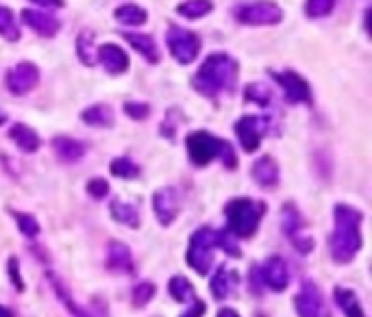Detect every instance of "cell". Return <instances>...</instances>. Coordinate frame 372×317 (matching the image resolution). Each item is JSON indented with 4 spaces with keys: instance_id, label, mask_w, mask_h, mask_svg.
<instances>
[{
    "instance_id": "1",
    "label": "cell",
    "mask_w": 372,
    "mask_h": 317,
    "mask_svg": "<svg viewBox=\"0 0 372 317\" xmlns=\"http://www.w3.org/2000/svg\"><path fill=\"white\" fill-rule=\"evenodd\" d=\"M240 63L228 52H211L192 76V87L205 98H218L233 92L238 85Z\"/></svg>"
},
{
    "instance_id": "2",
    "label": "cell",
    "mask_w": 372,
    "mask_h": 317,
    "mask_svg": "<svg viewBox=\"0 0 372 317\" xmlns=\"http://www.w3.org/2000/svg\"><path fill=\"white\" fill-rule=\"evenodd\" d=\"M335 231L329 237V250L335 263H350L362 248V211L348 204L333 209Z\"/></svg>"
},
{
    "instance_id": "3",
    "label": "cell",
    "mask_w": 372,
    "mask_h": 317,
    "mask_svg": "<svg viewBox=\"0 0 372 317\" xmlns=\"http://www.w3.org/2000/svg\"><path fill=\"white\" fill-rule=\"evenodd\" d=\"M189 161L199 168L209 165L214 158H220L226 170H238V154L233 146L222 137H216L207 131H192L185 137Z\"/></svg>"
},
{
    "instance_id": "4",
    "label": "cell",
    "mask_w": 372,
    "mask_h": 317,
    "mask_svg": "<svg viewBox=\"0 0 372 317\" xmlns=\"http://www.w3.org/2000/svg\"><path fill=\"white\" fill-rule=\"evenodd\" d=\"M224 216H226V231L233 237L246 239L253 237L257 233V226L263 216V204L251 200V198H233L228 200L224 206Z\"/></svg>"
},
{
    "instance_id": "5",
    "label": "cell",
    "mask_w": 372,
    "mask_h": 317,
    "mask_svg": "<svg viewBox=\"0 0 372 317\" xmlns=\"http://www.w3.org/2000/svg\"><path fill=\"white\" fill-rule=\"evenodd\" d=\"M233 17L244 26H277L283 22L286 13L274 0H251L238 5L233 9Z\"/></svg>"
},
{
    "instance_id": "6",
    "label": "cell",
    "mask_w": 372,
    "mask_h": 317,
    "mask_svg": "<svg viewBox=\"0 0 372 317\" xmlns=\"http://www.w3.org/2000/svg\"><path fill=\"white\" fill-rule=\"evenodd\" d=\"M166 46L176 63L189 65L199 59L203 42L199 38V33H194L179 24H170L166 31Z\"/></svg>"
},
{
    "instance_id": "7",
    "label": "cell",
    "mask_w": 372,
    "mask_h": 317,
    "mask_svg": "<svg viewBox=\"0 0 372 317\" xmlns=\"http://www.w3.org/2000/svg\"><path fill=\"white\" fill-rule=\"evenodd\" d=\"M214 250H216V231L209 226L199 228L189 239V250H187V263L192 270L199 274H207L211 263H214Z\"/></svg>"
},
{
    "instance_id": "8",
    "label": "cell",
    "mask_w": 372,
    "mask_h": 317,
    "mask_svg": "<svg viewBox=\"0 0 372 317\" xmlns=\"http://www.w3.org/2000/svg\"><path fill=\"white\" fill-rule=\"evenodd\" d=\"M272 120L268 115H244L235 122V135L244 152H255L261 139L270 133Z\"/></svg>"
},
{
    "instance_id": "9",
    "label": "cell",
    "mask_w": 372,
    "mask_h": 317,
    "mask_svg": "<svg viewBox=\"0 0 372 317\" xmlns=\"http://www.w3.org/2000/svg\"><path fill=\"white\" fill-rule=\"evenodd\" d=\"M270 76L274 79V83L281 85L283 90V98H286L290 104H311L313 102V94L309 83L300 76L294 70H270Z\"/></svg>"
},
{
    "instance_id": "10",
    "label": "cell",
    "mask_w": 372,
    "mask_h": 317,
    "mask_svg": "<svg viewBox=\"0 0 372 317\" xmlns=\"http://www.w3.org/2000/svg\"><path fill=\"white\" fill-rule=\"evenodd\" d=\"M40 79H42V72L38 65L33 61H20L11 70H7L5 83H7V90L13 96H26L40 85Z\"/></svg>"
},
{
    "instance_id": "11",
    "label": "cell",
    "mask_w": 372,
    "mask_h": 317,
    "mask_svg": "<svg viewBox=\"0 0 372 317\" xmlns=\"http://www.w3.org/2000/svg\"><path fill=\"white\" fill-rule=\"evenodd\" d=\"M294 304H296L298 317H331L329 307L323 298V291L318 289V285L311 283V280H305V283L300 285Z\"/></svg>"
},
{
    "instance_id": "12",
    "label": "cell",
    "mask_w": 372,
    "mask_h": 317,
    "mask_svg": "<svg viewBox=\"0 0 372 317\" xmlns=\"http://www.w3.org/2000/svg\"><path fill=\"white\" fill-rule=\"evenodd\" d=\"M283 231H286V235L292 239L298 252L309 254L313 250V239L307 233H303V220H300V213L296 211L294 204L283 206Z\"/></svg>"
},
{
    "instance_id": "13",
    "label": "cell",
    "mask_w": 372,
    "mask_h": 317,
    "mask_svg": "<svg viewBox=\"0 0 372 317\" xmlns=\"http://www.w3.org/2000/svg\"><path fill=\"white\" fill-rule=\"evenodd\" d=\"M96 63H100L104 67V72L111 76H120L124 72H129V67H131L129 55L118 44H100L96 48Z\"/></svg>"
},
{
    "instance_id": "14",
    "label": "cell",
    "mask_w": 372,
    "mask_h": 317,
    "mask_svg": "<svg viewBox=\"0 0 372 317\" xmlns=\"http://www.w3.org/2000/svg\"><path fill=\"white\" fill-rule=\"evenodd\" d=\"M261 283L272 291H286L290 285V268L281 257H270L259 268Z\"/></svg>"
},
{
    "instance_id": "15",
    "label": "cell",
    "mask_w": 372,
    "mask_h": 317,
    "mask_svg": "<svg viewBox=\"0 0 372 317\" xmlns=\"http://www.w3.org/2000/svg\"><path fill=\"white\" fill-rule=\"evenodd\" d=\"M153 209H155V216H157L159 224L170 226L176 220V216H179V209H181L176 189L174 187L157 189L155 196H153Z\"/></svg>"
},
{
    "instance_id": "16",
    "label": "cell",
    "mask_w": 372,
    "mask_h": 317,
    "mask_svg": "<svg viewBox=\"0 0 372 317\" xmlns=\"http://www.w3.org/2000/svg\"><path fill=\"white\" fill-rule=\"evenodd\" d=\"M20 17L24 26H29L35 35H40V38H46V40H52L61 31V22L57 17L42 9H22Z\"/></svg>"
},
{
    "instance_id": "17",
    "label": "cell",
    "mask_w": 372,
    "mask_h": 317,
    "mask_svg": "<svg viewBox=\"0 0 372 317\" xmlns=\"http://www.w3.org/2000/svg\"><path fill=\"white\" fill-rule=\"evenodd\" d=\"M253 179L255 183L261 187V189H277L279 187V181H281V170H279V163L277 158L270 156V154H263L259 156L257 161L253 163Z\"/></svg>"
},
{
    "instance_id": "18",
    "label": "cell",
    "mask_w": 372,
    "mask_h": 317,
    "mask_svg": "<svg viewBox=\"0 0 372 317\" xmlns=\"http://www.w3.org/2000/svg\"><path fill=\"white\" fill-rule=\"evenodd\" d=\"M120 35H122V40H127L129 46H131L135 52H139V55L144 57L148 63L157 65L159 61H162V50H159L157 42L150 38V35H146V33H135V31H122Z\"/></svg>"
},
{
    "instance_id": "19",
    "label": "cell",
    "mask_w": 372,
    "mask_h": 317,
    "mask_svg": "<svg viewBox=\"0 0 372 317\" xmlns=\"http://www.w3.org/2000/svg\"><path fill=\"white\" fill-rule=\"evenodd\" d=\"M52 150H55L59 161H63V163H79L87 154L85 142H79V139L68 137V135H57L52 139Z\"/></svg>"
},
{
    "instance_id": "20",
    "label": "cell",
    "mask_w": 372,
    "mask_h": 317,
    "mask_svg": "<svg viewBox=\"0 0 372 317\" xmlns=\"http://www.w3.org/2000/svg\"><path fill=\"white\" fill-rule=\"evenodd\" d=\"M9 137H11V142H13L17 148H20L22 152H26V154L38 152L40 146H42L40 135L35 133L31 127L22 124V122H15V124L9 129Z\"/></svg>"
},
{
    "instance_id": "21",
    "label": "cell",
    "mask_w": 372,
    "mask_h": 317,
    "mask_svg": "<svg viewBox=\"0 0 372 317\" xmlns=\"http://www.w3.org/2000/svg\"><path fill=\"white\" fill-rule=\"evenodd\" d=\"M107 268L118 274H133L131 252L122 241H111L107 245Z\"/></svg>"
},
{
    "instance_id": "22",
    "label": "cell",
    "mask_w": 372,
    "mask_h": 317,
    "mask_svg": "<svg viewBox=\"0 0 372 317\" xmlns=\"http://www.w3.org/2000/svg\"><path fill=\"white\" fill-rule=\"evenodd\" d=\"M81 120L90 127L109 129L114 124V109L104 102H96V104H90V107L81 111Z\"/></svg>"
},
{
    "instance_id": "23",
    "label": "cell",
    "mask_w": 372,
    "mask_h": 317,
    "mask_svg": "<svg viewBox=\"0 0 372 317\" xmlns=\"http://www.w3.org/2000/svg\"><path fill=\"white\" fill-rule=\"evenodd\" d=\"M114 17L124 26H141L148 20V11L137 3H124L114 11Z\"/></svg>"
},
{
    "instance_id": "24",
    "label": "cell",
    "mask_w": 372,
    "mask_h": 317,
    "mask_svg": "<svg viewBox=\"0 0 372 317\" xmlns=\"http://www.w3.org/2000/svg\"><path fill=\"white\" fill-rule=\"evenodd\" d=\"M235 283H238L235 272L231 274L226 266H220L218 272H216V276L211 278V287H209L211 295H214L216 300H224V298L231 293V289L235 287Z\"/></svg>"
},
{
    "instance_id": "25",
    "label": "cell",
    "mask_w": 372,
    "mask_h": 317,
    "mask_svg": "<svg viewBox=\"0 0 372 317\" xmlns=\"http://www.w3.org/2000/svg\"><path fill=\"white\" fill-rule=\"evenodd\" d=\"M216 9L214 0H183L181 5H176V13L185 20H201V17L209 15Z\"/></svg>"
},
{
    "instance_id": "26",
    "label": "cell",
    "mask_w": 372,
    "mask_h": 317,
    "mask_svg": "<svg viewBox=\"0 0 372 317\" xmlns=\"http://www.w3.org/2000/svg\"><path fill=\"white\" fill-rule=\"evenodd\" d=\"M77 57L81 59L83 65L94 67L96 65V46H94V33L92 31H81L75 42Z\"/></svg>"
},
{
    "instance_id": "27",
    "label": "cell",
    "mask_w": 372,
    "mask_h": 317,
    "mask_svg": "<svg viewBox=\"0 0 372 317\" xmlns=\"http://www.w3.org/2000/svg\"><path fill=\"white\" fill-rule=\"evenodd\" d=\"M20 24L15 22V15L9 7L0 5V38L9 44L20 42Z\"/></svg>"
},
{
    "instance_id": "28",
    "label": "cell",
    "mask_w": 372,
    "mask_h": 317,
    "mask_svg": "<svg viewBox=\"0 0 372 317\" xmlns=\"http://www.w3.org/2000/svg\"><path fill=\"white\" fill-rule=\"evenodd\" d=\"M333 295H335V302H338V307L344 311L346 317H366V313H364V309H362V304L357 300V295L352 293L350 289L338 287L333 291Z\"/></svg>"
},
{
    "instance_id": "29",
    "label": "cell",
    "mask_w": 372,
    "mask_h": 317,
    "mask_svg": "<svg viewBox=\"0 0 372 317\" xmlns=\"http://www.w3.org/2000/svg\"><path fill=\"white\" fill-rule=\"evenodd\" d=\"M111 218L124 226H131V228H137L139 226V213L137 209L129 202H120V200H114L111 202Z\"/></svg>"
},
{
    "instance_id": "30",
    "label": "cell",
    "mask_w": 372,
    "mask_h": 317,
    "mask_svg": "<svg viewBox=\"0 0 372 317\" xmlns=\"http://www.w3.org/2000/svg\"><path fill=\"white\" fill-rule=\"evenodd\" d=\"M244 100L265 109L272 102V90L263 83H251V85H246V90H244Z\"/></svg>"
},
{
    "instance_id": "31",
    "label": "cell",
    "mask_w": 372,
    "mask_h": 317,
    "mask_svg": "<svg viewBox=\"0 0 372 317\" xmlns=\"http://www.w3.org/2000/svg\"><path fill=\"white\" fill-rule=\"evenodd\" d=\"M109 172L114 176H118V179H127V181H133V179H137V176L141 174L139 165L133 163L131 158H127V156L114 158V161L109 163Z\"/></svg>"
},
{
    "instance_id": "32",
    "label": "cell",
    "mask_w": 372,
    "mask_h": 317,
    "mask_svg": "<svg viewBox=\"0 0 372 317\" xmlns=\"http://www.w3.org/2000/svg\"><path fill=\"white\" fill-rule=\"evenodd\" d=\"M168 289H170V295L174 298L176 302L194 300V287H192V283H189L185 276H172Z\"/></svg>"
},
{
    "instance_id": "33",
    "label": "cell",
    "mask_w": 372,
    "mask_h": 317,
    "mask_svg": "<svg viewBox=\"0 0 372 317\" xmlns=\"http://www.w3.org/2000/svg\"><path fill=\"white\" fill-rule=\"evenodd\" d=\"M335 3H338V0H305L303 11L309 20H320V17H327L333 13Z\"/></svg>"
},
{
    "instance_id": "34",
    "label": "cell",
    "mask_w": 372,
    "mask_h": 317,
    "mask_svg": "<svg viewBox=\"0 0 372 317\" xmlns=\"http://www.w3.org/2000/svg\"><path fill=\"white\" fill-rule=\"evenodd\" d=\"M216 248H222L228 257H242L238 243H235V237L228 233V231H216Z\"/></svg>"
},
{
    "instance_id": "35",
    "label": "cell",
    "mask_w": 372,
    "mask_h": 317,
    "mask_svg": "<svg viewBox=\"0 0 372 317\" xmlns=\"http://www.w3.org/2000/svg\"><path fill=\"white\" fill-rule=\"evenodd\" d=\"M155 291L157 289H155L153 283H139V285H135V289H133V304L135 307H146L153 300Z\"/></svg>"
},
{
    "instance_id": "36",
    "label": "cell",
    "mask_w": 372,
    "mask_h": 317,
    "mask_svg": "<svg viewBox=\"0 0 372 317\" xmlns=\"http://www.w3.org/2000/svg\"><path fill=\"white\" fill-rule=\"evenodd\" d=\"M15 220H17V226H20V233L26 235V237H35L40 233V224L35 220L31 213H15Z\"/></svg>"
},
{
    "instance_id": "37",
    "label": "cell",
    "mask_w": 372,
    "mask_h": 317,
    "mask_svg": "<svg viewBox=\"0 0 372 317\" xmlns=\"http://www.w3.org/2000/svg\"><path fill=\"white\" fill-rule=\"evenodd\" d=\"M124 113L133 120H146L150 115V104L148 102H124Z\"/></svg>"
},
{
    "instance_id": "38",
    "label": "cell",
    "mask_w": 372,
    "mask_h": 317,
    "mask_svg": "<svg viewBox=\"0 0 372 317\" xmlns=\"http://www.w3.org/2000/svg\"><path fill=\"white\" fill-rule=\"evenodd\" d=\"M87 193H90L92 198H96V200H102V198H107L109 196V183L104 181V179H92L90 183H87Z\"/></svg>"
},
{
    "instance_id": "39",
    "label": "cell",
    "mask_w": 372,
    "mask_h": 317,
    "mask_svg": "<svg viewBox=\"0 0 372 317\" xmlns=\"http://www.w3.org/2000/svg\"><path fill=\"white\" fill-rule=\"evenodd\" d=\"M9 276H11V280H13V285H15V289L17 291H24V283H22V278H20V268H17V259L15 257H11L9 259Z\"/></svg>"
},
{
    "instance_id": "40",
    "label": "cell",
    "mask_w": 372,
    "mask_h": 317,
    "mask_svg": "<svg viewBox=\"0 0 372 317\" xmlns=\"http://www.w3.org/2000/svg\"><path fill=\"white\" fill-rule=\"evenodd\" d=\"M29 3L38 5L42 9H63L65 7V0H29Z\"/></svg>"
},
{
    "instance_id": "41",
    "label": "cell",
    "mask_w": 372,
    "mask_h": 317,
    "mask_svg": "<svg viewBox=\"0 0 372 317\" xmlns=\"http://www.w3.org/2000/svg\"><path fill=\"white\" fill-rule=\"evenodd\" d=\"M196 304H194L192 309H187L181 317H203V313H205V304L201 302V300H194Z\"/></svg>"
},
{
    "instance_id": "42",
    "label": "cell",
    "mask_w": 372,
    "mask_h": 317,
    "mask_svg": "<svg viewBox=\"0 0 372 317\" xmlns=\"http://www.w3.org/2000/svg\"><path fill=\"white\" fill-rule=\"evenodd\" d=\"M218 317H240V313L233 311V309H220V311H218Z\"/></svg>"
},
{
    "instance_id": "43",
    "label": "cell",
    "mask_w": 372,
    "mask_h": 317,
    "mask_svg": "<svg viewBox=\"0 0 372 317\" xmlns=\"http://www.w3.org/2000/svg\"><path fill=\"white\" fill-rule=\"evenodd\" d=\"M364 29H366V33H370V7L364 11Z\"/></svg>"
},
{
    "instance_id": "44",
    "label": "cell",
    "mask_w": 372,
    "mask_h": 317,
    "mask_svg": "<svg viewBox=\"0 0 372 317\" xmlns=\"http://www.w3.org/2000/svg\"><path fill=\"white\" fill-rule=\"evenodd\" d=\"M0 317H13V313L7 307H0Z\"/></svg>"
},
{
    "instance_id": "45",
    "label": "cell",
    "mask_w": 372,
    "mask_h": 317,
    "mask_svg": "<svg viewBox=\"0 0 372 317\" xmlns=\"http://www.w3.org/2000/svg\"><path fill=\"white\" fill-rule=\"evenodd\" d=\"M5 122H7V115H5L3 111H0V124H5Z\"/></svg>"
}]
</instances>
